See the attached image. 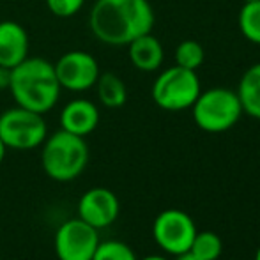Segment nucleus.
<instances>
[{
    "mask_svg": "<svg viewBox=\"0 0 260 260\" xmlns=\"http://www.w3.org/2000/svg\"><path fill=\"white\" fill-rule=\"evenodd\" d=\"M60 89L71 92H85L92 89L100 76V64L94 55L83 50H71L58 57L53 64Z\"/></svg>",
    "mask_w": 260,
    "mask_h": 260,
    "instance_id": "9",
    "label": "nucleus"
},
{
    "mask_svg": "<svg viewBox=\"0 0 260 260\" xmlns=\"http://www.w3.org/2000/svg\"><path fill=\"white\" fill-rule=\"evenodd\" d=\"M255 260H260V246L257 248V253H255Z\"/></svg>",
    "mask_w": 260,
    "mask_h": 260,
    "instance_id": "25",
    "label": "nucleus"
},
{
    "mask_svg": "<svg viewBox=\"0 0 260 260\" xmlns=\"http://www.w3.org/2000/svg\"><path fill=\"white\" fill-rule=\"evenodd\" d=\"M175 260H199V258H197V257H193V255L188 251V253H182V255H179V257L175 258Z\"/></svg>",
    "mask_w": 260,
    "mask_h": 260,
    "instance_id": "23",
    "label": "nucleus"
},
{
    "mask_svg": "<svg viewBox=\"0 0 260 260\" xmlns=\"http://www.w3.org/2000/svg\"><path fill=\"white\" fill-rule=\"evenodd\" d=\"M98 244V230L80 218L66 219L55 232V253L58 260H92Z\"/></svg>",
    "mask_w": 260,
    "mask_h": 260,
    "instance_id": "8",
    "label": "nucleus"
},
{
    "mask_svg": "<svg viewBox=\"0 0 260 260\" xmlns=\"http://www.w3.org/2000/svg\"><path fill=\"white\" fill-rule=\"evenodd\" d=\"M241 34L253 45H260V0L244 2L239 13Z\"/></svg>",
    "mask_w": 260,
    "mask_h": 260,
    "instance_id": "17",
    "label": "nucleus"
},
{
    "mask_svg": "<svg viewBox=\"0 0 260 260\" xmlns=\"http://www.w3.org/2000/svg\"><path fill=\"white\" fill-rule=\"evenodd\" d=\"M140 260H168L167 257H161V255H149V257H144Z\"/></svg>",
    "mask_w": 260,
    "mask_h": 260,
    "instance_id": "24",
    "label": "nucleus"
},
{
    "mask_svg": "<svg viewBox=\"0 0 260 260\" xmlns=\"http://www.w3.org/2000/svg\"><path fill=\"white\" fill-rule=\"evenodd\" d=\"M119 199L108 188H90L78 200V218L96 230L110 226L119 218Z\"/></svg>",
    "mask_w": 260,
    "mask_h": 260,
    "instance_id": "10",
    "label": "nucleus"
},
{
    "mask_svg": "<svg viewBox=\"0 0 260 260\" xmlns=\"http://www.w3.org/2000/svg\"><path fill=\"white\" fill-rule=\"evenodd\" d=\"M204 58H206L204 46L193 39H186V41L179 43V46L175 48V64L184 69L197 71L204 64Z\"/></svg>",
    "mask_w": 260,
    "mask_h": 260,
    "instance_id": "18",
    "label": "nucleus"
},
{
    "mask_svg": "<svg viewBox=\"0 0 260 260\" xmlns=\"http://www.w3.org/2000/svg\"><path fill=\"white\" fill-rule=\"evenodd\" d=\"M129 48V60L137 69L144 73H152L161 68L163 64V45L159 39L154 38L151 32L144 36H138L137 39L127 45Z\"/></svg>",
    "mask_w": 260,
    "mask_h": 260,
    "instance_id": "13",
    "label": "nucleus"
},
{
    "mask_svg": "<svg viewBox=\"0 0 260 260\" xmlns=\"http://www.w3.org/2000/svg\"><path fill=\"white\" fill-rule=\"evenodd\" d=\"M200 92L202 89L197 73L175 64L157 75L151 94L159 108L167 112H181L191 108Z\"/></svg>",
    "mask_w": 260,
    "mask_h": 260,
    "instance_id": "5",
    "label": "nucleus"
},
{
    "mask_svg": "<svg viewBox=\"0 0 260 260\" xmlns=\"http://www.w3.org/2000/svg\"><path fill=\"white\" fill-rule=\"evenodd\" d=\"M7 90L18 106L45 115L57 105L62 89L52 62L43 57H27L11 69Z\"/></svg>",
    "mask_w": 260,
    "mask_h": 260,
    "instance_id": "2",
    "label": "nucleus"
},
{
    "mask_svg": "<svg viewBox=\"0 0 260 260\" xmlns=\"http://www.w3.org/2000/svg\"><path fill=\"white\" fill-rule=\"evenodd\" d=\"M191 110L195 124L206 133H225L232 129L244 113L237 92L225 87H212L200 92Z\"/></svg>",
    "mask_w": 260,
    "mask_h": 260,
    "instance_id": "4",
    "label": "nucleus"
},
{
    "mask_svg": "<svg viewBox=\"0 0 260 260\" xmlns=\"http://www.w3.org/2000/svg\"><path fill=\"white\" fill-rule=\"evenodd\" d=\"M48 137V126L43 113L14 106L0 115V138L7 149L30 151L43 145Z\"/></svg>",
    "mask_w": 260,
    "mask_h": 260,
    "instance_id": "6",
    "label": "nucleus"
},
{
    "mask_svg": "<svg viewBox=\"0 0 260 260\" xmlns=\"http://www.w3.org/2000/svg\"><path fill=\"white\" fill-rule=\"evenodd\" d=\"M236 92L239 96L243 112L260 120V62L250 66L243 73Z\"/></svg>",
    "mask_w": 260,
    "mask_h": 260,
    "instance_id": "14",
    "label": "nucleus"
},
{
    "mask_svg": "<svg viewBox=\"0 0 260 260\" xmlns=\"http://www.w3.org/2000/svg\"><path fill=\"white\" fill-rule=\"evenodd\" d=\"M28 57V34L16 21H0V66L13 69Z\"/></svg>",
    "mask_w": 260,
    "mask_h": 260,
    "instance_id": "12",
    "label": "nucleus"
},
{
    "mask_svg": "<svg viewBox=\"0 0 260 260\" xmlns=\"http://www.w3.org/2000/svg\"><path fill=\"white\" fill-rule=\"evenodd\" d=\"M9 83H11V69L0 66V90L9 89Z\"/></svg>",
    "mask_w": 260,
    "mask_h": 260,
    "instance_id": "21",
    "label": "nucleus"
},
{
    "mask_svg": "<svg viewBox=\"0 0 260 260\" xmlns=\"http://www.w3.org/2000/svg\"><path fill=\"white\" fill-rule=\"evenodd\" d=\"M89 163V145L85 138L60 129L43 142L41 165L45 174L57 182L76 179Z\"/></svg>",
    "mask_w": 260,
    "mask_h": 260,
    "instance_id": "3",
    "label": "nucleus"
},
{
    "mask_svg": "<svg viewBox=\"0 0 260 260\" xmlns=\"http://www.w3.org/2000/svg\"><path fill=\"white\" fill-rule=\"evenodd\" d=\"M90 32L108 46H127L154 27L149 0H96L89 14Z\"/></svg>",
    "mask_w": 260,
    "mask_h": 260,
    "instance_id": "1",
    "label": "nucleus"
},
{
    "mask_svg": "<svg viewBox=\"0 0 260 260\" xmlns=\"http://www.w3.org/2000/svg\"><path fill=\"white\" fill-rule=\"evenodd\" d=\"M50 13L57 18H71L82 11L85 0H45Z\"/></svg>",
    "mask_w": 260,
    "mask_h": 260,
    "instance_id": "20",
    "label": "nucleus"
},
{
    "mask_svg": "<svg viewBox=\"0 0 260 260\" xmlns=\"http://www.w3.org/2000/svg\"><path fill=\"white\" fill-rule=\"evenodd\" d=\"M94 87H96V92L101 105L106 106V108H120V106L126 105L127 101L126 83L115 73H110V71L100 73Z\"/></svg>",
    "mask_w": 260,
    "mask_h": 260,
    "instance_id": "15",
    "label": "nucleus"
},
{
    "mask_svg": "<svg viewBox=\"0 0 260 260\" xmlns=\"http://www.w3.org/2000/svg\"><path fill=\"white\" fill-rule=\"evenodd\" d=\"M98 124H100V110L92 101L83 98L69 101L60 112V127L76 137L85 138L96 129Z\"/></svg>",
    "mask_w": 260,
    "mask_h": 260,
    "instance_id": "11",
    "label": "nucleus"
},
{
    "mask_svg": "<svg viewBox=\"0 0 260 260\" xmlns=\"http://www.w3.org/2000/svg\"><path fill=\"white\" fill-rule=\"evenodd\" d=\"M221 237L216 232H211V230L197 232L195 239L191 243V248H189V253L199 260H218L221 257Z\"/></svg>",
    "mask_w": 260,
    "mask_h": 260,
    "instance_id": "16",
    "label": "nucleus"
},
{
    "mask_svg": "<svg viewBox=\"0 0 260 260\" xmlns=\"http://www.w3.org/2000/svg\"><path fill=\"white\" fill-rule=\"evenodd\" d=\"M92 260H138L135 251L122 241H103L98 244Z\"/></svg>",
    "mask_w": 260,
    "mask_h": 260,
    "instance_id": "19",
    "label": "nucleus"
},
{
    "mask_svg": "<svg viewBox=\"0 0 260 260\" xmlns=\"http://www.w3.org/2000/svg\"><path fill=\"white\" fill-rule=\"evenodd\" d=\"M6 152H7V147H6V144L2 142V138H0V165H2L4 157H6Z\"/></svg>",
    "mask_w": 260,
    "mask_h": 260,
    "instance_id": "22",
    "label": "nucleus"
},
{
    "mask_svg": "<svg viewBox=\"0 0 260 260\" xmlns=\"http://www.w3.org/2000/svg\"><path fill=\"white\" fill-rule=\"evenodd\" d=\"M243 2H255V0H243Z\"/></svg>",
    "mask_w": 260,
    "mask_h": 260,
    "instance_id": "26",
    "label": "nucleus"
},
{
    "mask_svg": "<svg viewBox=\"0 0 260 260\" xmlns=\"http://www.w3.org/2000/svg\"><path fill=\"white\" fill-rule=\"evenodd\" d=\"M197 232L199 230L193 218L181 209H165L152 223V237L156 244L165 253L174 257L188 253Z\"/></svg>",
    "mask_w": 260,
    "mask_h": 260,
    "instance_id": "7",
    "label": "nucleus"
}]
</instances>
